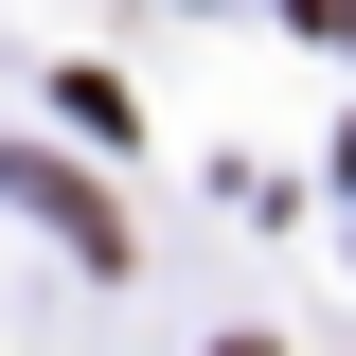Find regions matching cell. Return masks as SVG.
<instances>
[{
	"label": "cell",
	"mask_w": 356,
	"mask_h": 356,
	"mask_svg": "<svg viewBox=\"0 0 356 356\" xmlns=\"http://www.w3.org/2000/svg\"><path fill=\"white\" fill-rule=\"evenodd\" d=\"M232 356H267V339H232Z\"/></svg>",
	"instance_id": "obj_1"
}]
</instances>
